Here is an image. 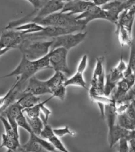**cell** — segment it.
<instances>
[{
    "instance_id": "1",
    "label": "cell",
    "mask_w": 135,
    "mask_h": 152,
    "mask_svg": "<svg viewBox=\"0 0 135 152\" xmlns=\"http://www.w3.org/2000/svg\"><path fill=\"white\" fill-rule=\"evenodd\" d=\"M47 69H51L49 55L36 61H30L22 55L21 62L15 69L9 74L0 77V78L17 77V84L19 88L21 90L22 86L25 82L34 77L36 72L41 70Z\"/></svg>"
},
{
    "instance_id": "2",
    "label": "cell",
    "mask_w": 135,
    "mask_h": 152,
    "mask_svg": "<svg viewBox=\"0 0 135 152\" xmlns=\"http://www.w3.org/2000/svg\"><path fill=\"white\" fill-rule=\"evenodd\" d=\"M53 41L49 40H27L24 39L18 49L22 54L30 61H36L44 57L50 52Z\"/></svg>"
},
{
    "instance_id": "3",
    "label": "cell",
    "mask_w": 135,
    "mask_h": 152,
    "mask_svg": "<svg viewBox=\"0 0 135 152\" xmlns=\"http://www.w3.org/2000/svg\"><path fill=\"white\" fill-rule=\"evenodd\" d=\"M43 26H55L60 27H81L85 29L86 24L82 20H78L76 15L56 12L36 22Z\"/></svg>"
},
{
    "instance_id": "4",
    "label": "cell",
    "mask_w": 135,
    "mask_h": 152,
    "mask_svg": "<svg viewBox=\"0 0 135 152\" xmlns=\"http://www.w3.org/2000/svg\"><path fill=\"white\" fill-rule=\"evenodd\" d=\"M105 58L103 57H97L96 63L93 73L91 87L89 90V97L99 95H104V87L105 83Z\"/></svg>"
},
{
    "instance_id": "5",
    "label": "cell",
    "mask_w": 135,
    "mask_h": 152,
    "mask_svg": "<svg viewBox=\"0 0 135 152\" xmlns=\"http://www.w3.org/2000/svg\"><path fill=\"white\" fill-rule=\"evenodd\" d=\"M128 64H126L123 57L116 66L112 68L105 76V83L104 87V95L109 97L116 88L117 83L124 78V74L127 69Z\"/></svg>"
},
{
    "instance_id": "6",
    "label": "cell",
    "mask_w": 135,
    "mask_h": 152,
    "mask_svg": "<svg viewBox=\"0 0 135 152\" xmlns=\"http://www.w3.org/2000/svg\"><path fill=\"white\" fill-rule=\"evenodd\" d=\"M86 36V32H78L56 37L52 39L53 43L50 50L62 47L69 50L82 43L85 40Z\"/></svg>"
},
{
    "instance_id": "7",
    "label": "cell",
    "mask_w": 135,
    "mask_h": 152,
    "mask_svg": "<svg viewBox=\"0 0 135 152\" xmlns=\"http://www.w3.org/2000/svg\"><path fill=\"white\" fill-rule=\"evenodd\" d=\"M68 50L62 47L52 49L49 53L50 64L54 71L70 74V70L68 65Z\"/></svg>"
},
{
    "instance_id": "8",
    "label": "cell",
    "mask_w": 135,
    "mask_h": 152,
    "mask_svg": "<svg viewBox=\"0 0 135 152\" xmlns=\"http://www.w3.org/2000/svg\"><path fill=\"white\" fill-rule=\"evenodd\" d=\"M25 39V35L14 29H4L0 37V50L9 51L12 49H18Z\"/></svg>"
},
{
    "instance_id": "9",
    "label": "cell",
    "mask_w": 135,
    "mask_h": 152,
    "mask_svg": "<svg viewBox=\"0 0 135 152\" xmlns=\"http://www.w3.org/2000/svg\"><path fill=\"white\" fill-rule=\"evenodd\" d=\"M78 20H82L88 25L95 19H104L108 21V14L102 7L95 5L94 3L90 5L86 12L76 15Z\"/></svg>"
},
{
    "instance_id": "10",
    "label": "cell",
    "mask_w": 135,
    "mask_h": 152,
    "mask_svg": "<svg viewBox=\"0 0 135 152\" xmlns=\"http://www.w3.org/2000/svg\"><path fill=\"white\" fill-rule=\"evenodd\" d=\"M40 118L44 123V128L42 130L40 136L46 140L54 146L56 150L60 151L62 152H69L68 149L64 146L63 143L62 142L60 139L54 134L53 132V128L51 126L48 124L47 121L45 120L43 114L41 115Z\"/></svg>"
},
{
    "instance_id": "11",
    "label": "cell",
    "mask_w": 135,
    "mask_h": 152,
    "mask_svg": "<svg viewBox=\"0 0 135 152\" xmlns=\"http://www.w3.org/2000/svg\"><path fill=\"white\" fill-rule=\"evenodd\" d=\"M101 7L107 13L108 21L115 25L117 24L120 13L126 10L125 0H112Z\"/></svg>"
},
{
    "instance_id": "12",
    "label": "cell",
    "mask_w": 135,
    "mask_h": 152,
    "mask_svg": "<svg viewBox=\"0 0 135 152\" xmlns=\"http://www.w3.org/2000/svg\"><path fill=\"white\" fill-rule=\"evenodd\" d=\"M92 4L93 1L89 0H73L64 3V7L60 12L67 13L70 15H80L86 12Z\"/></svg>"
},
{
    "instance_id": "13",
    "label": "cell",
    "mask_w": 135,
    "mask_h": 152,
    "mask_svg": "<svg viewBox=\"0 0 135 152\" xmlns=\"http://www.w3.org/2000/svg\"><path fill=\"white\" fill-rule=\"evenodd\" d=\"M22 92H29V93L36 96L43 94H52L51 91L47 85L46 81L38 80L35 76L29 80L27 87Z\"/></svg>"
},
{
    "instance_id": "14",
    "label": "cell",
    "mask_w": 135,
    "mask_h": 152,
    "mask_svg": "<svg viewBox=\"0 0 135 152\" xmlns=\"http://www.w3.org/2000/svg\"><path fill=\"white\" fill-rule=\"evenodd\" d=\"M135 19V5L128 8L120 13L116 25L117 29H123L132 33Z\"/></svg>"
},
{
    "instance_id": "15",
    "label": "cell",
    "mask_w": 135,
    "mask_h": 152,
    "mask_svg": "<svg viewBox=\"0 0 135 152\" xmlns=\"http://www.w3.org/2000/svg\"><path fill=\"white\" fill-rule=\"evenodd\" d=\"M117 123L122 128L128 130H134L135 110L131 104L125 112L117 115Z\"/></svg>"
},
{
    "instance_id": "16",
    "label": "cell",
    "mask_w": 135,
    "mask_h": 152,
    "mask_svg": "<svg viewBox=\"0 0 135 152\" xmlns=\"http://www.w3.org/2000/svg\"><path fill=\"white\" fill-rule=\"evenodd\" d=\"M37 136L35 134H30L29 140L23 145H21L16 152H49L38 142Z\"/></svg>"
},
{
    "instance_id": "17",
    "label": "cell",
    "mask_w": 135,
    "mask_h": 152,
    "mask_svg": "<svg viewBox=\"0 0 135 152\" xmlns=\"http://www.w3.org/2000/svg\"><path fill=\"white\" fill-rule=\"evenodd\" d=\"M129 131L130 130L122 128L117 123L112 130L108 133V140L110 148L113 147L117 142H119L120 140L123 138L126 139Z\"/></svg>"
},
{
    "instance_id": "18",
    "label": "cell",
    "mask_w": 135,
    "mask_h": 152,
    "mask_svg": "<svg viewBox=\"0 0 135 152\" xmlns=\"http://www.w3.org/2000/svg\"><path fill=\"white\" fill-rule=\"evenodd\" d=\"M17 101L22 107V110L33 107L41 102V98L29 92H21Z\"/></svg>"
},
{
    "instance_id": "19",
    "label": "cell",
    "mask_w": 135,
    "mask_h": 152,
    "mask_svg": "<svg viewBox=\"0 0 135 152\" xmlns=\"http://www.w3.org/2000/svg\"><path fill=\"white\" fill-rule=\"evenodd\" d=\"M43 28L44 26L43 25L35 23V22H28V23L18 25L12 29L15 30L17 31L21 32L24 35H29L40 32L43 29Z\"/></svg>"
},
{
    "instance_id": "20",
    "label": "cell",
    "mask_w": 135,
    "mask_h": 152,
    "mask_svg": "<svg viewBox=\"0 0 135 152\" xmlns=\"http://www.w3.org/2000/svg\"><path fill=\"white\" fill-rule=\"evenodd\" d=\"M66 79L67 78L66 76L64 75L63 72L55 71L54 75L51 78H49V80L46 81L48 86L49 87L50 90L51 91V92L52 93V92L54 91L56 89L60 88V86H65L64 85V83H65Z\"/></svg>"
},
{
    "instance_id": "21",
    "label": "cell",
    "mask_w": 135,
    "mask_h": 152,
    "mask_svg": "<svg viewBox=\"0 0 135 152\" xmlns=\"http://www.w3.org/2000/svg\"><path fill=\"white\" fill-rule=\"evenodd\" d=\"M2 142L0 148H5L7 150H11L16 152L19 146L21 145L19 139L15 137L9 136L5 134H2Z\"/></svg>"
},
{
    "instance_id": "22",
    "label": "cell",
    "mask_w": 135,
    "mask_h": 152,
    "mask_svg": "<svg viewBox=\"0 0 135 152\" xmlns=\"http://www.w3.org/2000/svg\"><path fill=\"white\" fill-rule=\"evenodd\" d=\"M52 98V96L48 98L47 100L43 101V102H39L37 104L35 105L33 107H30L29 108H25L22 110V112L25 114V116L29 118H37L40 117L41 114H42V108L44 105H45L47 102H49Z\"/></svg>"
},
{
    "instance_id": "23",
    "label": "cell",
    "mask_w": 135,
    "mask_h": 152,
    "mask_svg": "<svg viewBox=\"0 0 135 152\" xmlns=\"http://www.w3.org/2000/svg\"><path fill=\"white\" fill-rule=\"evenodd\" d=\"M64 85L66 87L69 86H75L88 89L86 86V83L83 78V73L79 71H76L72 77H70L68 79H66Z\"/></svg>"
},
{
    "instance_id": "24",
    "label": "cell",
    "mask_w": 135,
    "mask_h": 152,
    "mask_svg": "<svg viewBox=\"0 0 135 152\" xmlns=\"http://www.w3.org/2000/svg\"><path fill=\"white\" fill-rule=\"evenodd\" d=\"M27 120L29 122V124L32 129L33 134H35L36 136H40L41 132L44 128V123L41 118L40 117L34 118H27Z\"/></svg>"
},
{
    "instance_id": "25",
    "label": "cell",
    "mask_w": 135,
    "mask_h": 152,
    "mask_svg": "<svg viewBox=\"0 0 135 152\" xmlns=\"http://www.w3.org/2000/svg\"><path fill=\"white\" fill-rule=\"evenodd\" d=\"M15 120H16L17 124L19 127H21L22 128H23L29 134H33L32 129L30 127V126L29 124V122H28V121L27 120V118H26V116H25V115L23 113V112H22L21 113L19 114L18 116L16 117Z\"/></svg>"
},
{
    "instance_id": "26",
    "label": "cell",
    "mask_w": 135,
    "mask_h": 152,
    "mask_svg": "<svg viewBox=\"0 0 135 152\" xmlns=\"http://www.w3.org/2000/svg\"><path fill=\"white\" fill-rule=\"evenodd\" d=\"M53 132H54V133L56 136L58 137L59 138H60V137H62L65 136H67V135L72 137H75L76 136L75 132L70 130V129L68 126H65V127L63 128L53 129Z\"/></svg>"
},
{
    "instance_id": "27",
    "label": "cell",
    "mask_w": 135,
    "mask_h": 152,
    "mask_svg": "<svg viewBox=\"0 0 135 152\" xmlns=\"http://www.w3.org/2000/svg\"><path fill=\"white\" fill-rule=\"evenodd\" d=\"M131 51L129 56L128 67L135 73V41L133 40L130 45Z\"/></svg>"
},
{
    "instance_id": "28",
    "label": "cell",
    "mask_w": 135,
    "mask_h": 152,
    "mask_svg": "<svg viewBox=\"0 0 135 152\" xmlns=\"http://www.w3.org/2000/svg\"><path fill=\"white\" fill-rule=\"evenodd\" d=\"M135 98V83L134 85L131 87L128 92L126 94L121 100L117 102H125V103H131Z\"/></svg>"
},
{
    "instance_id": "29",
    "label": "cell",
    "mask_w": 135,
    "mask_h": 152,
    "mask_svg": "<svg viewBox=\"0 0 135 152\" xmlns=\"http://www.w3.org/2000/svg\"><path fill=\"white\" fill-rule=\"evenodd\" d=\"M66 92V87L65 86H60V88L56 89L54 91H53L51 96L52 97V98H57L58 99L63 101L64 99H65Z\"/></svg>"
},
{
    "instance_id": "30",
    "label": "cell",
    "mask_w": 135,
    "mask_h": 152,
    "mask_svg": "<svg viewBox=\"0 0 135 152\" xmlns=\"http://www.w3.org/2000/svg\"><path fill=\"white\" fill-rule=\"evenodd\" d=\"M88 64V56L86 54L83 55L82 57H81L80 62H79L76 71H79L80 72L83 73L87 69Z\"/></svg>"
},
{
    "instance_id": "31",
    "label": "cell",
    "mask_w": 135,
    "mask_h": 152,
    "mask_svg": "<svg viewBox=\"0 0 135 152\" xmlns=\"http://www.w3.org/2000/svg\"><path fill=\"white\" fill-rule=\"evenodd\" d=\"M119 152H129L128 141L123 138L119 142Z\"/></svg>"
},
{
    "instance_id": "32",
    "label": "cell",
    "mask_w": 135,
    "mask_h": 152,
    "mask_svg": "<svg viewBox=\"0 0 135 152\" xmlns=\"http://www.w3.org/2000/svg\"><path fill=\"white\" fill-rule=\"evenodd\" d=\"M34 7V12H36L41 7V2L40 0H27Z\"/></svg>"
},
{
    "instance_id": "33",
    "label": "cell",
    "mask_w": 135,
    "mask_h": 152,
    "mask_svg": "<svg viewBox=\"0 0 135 152\" xmlns=\"http://www.w3.org/2000/svg\"><path fill=\"white\" fill-rule=\"evenodd\" d=\"M93 3L97 6H103L109 1V0H92Z\"/></svg>"
},
{
    "instance_id": "34",
    "label": "cell",
    "mask_w": 135,
    "mask_h": 152,
    "mask_svg": "<svg viewBox=\"0 0 135 152\" xmlns=\"http://www.w3.org/2000/svg\"><path fill=\"white\" fill-rule=\"evenodd\" d=\"M128 144L129 150L135 152V138L128 140Z\"/></svg>"
},
{
    "instance_id": "35",
    "label": "cell",
    "mask_w": 135,
    "mask_h": 152,
    "mask_svg": "<svg viewBox=\"0 0 135 152\" xmlns=\"http://www.w3.org/2000/svg\"><path fill=\"white\" fill-rule=\"evenodd\" d=\"M8 51V50H0V57L2 55H4V54H5Z\"/></svg>"
},
{
    "instance_id": "36",
    "label": "cell",
    "mask_w": 135,
    "mask_h": 152,
    "mask_svg": "<svg viewBox=\"0 0 135 152\" xmlns=\"http://www.w3.org/2000/svg\"><path fill=\"white\" fill-rule=\"evenodd\" d=\"M41 1V5H42V6H43V5H44L45 4H46L47 2H49V1H50V0H40ZM41 6V7H42Z\"/></svg>"
},
{
    "instance_id": "37",
    "label": "cell",
    "mask_w": 135,
    "mask_h": 152,
    "mask_svg": "<svg viewBox=\"0 0 135 152\" xmlns=\"http://www.w3.org/2000/svg\"><path fill=\"white\" fill-rule=\"evenodd\" d=\"M130 104H131V105L133 107L134 109L135 110V98L133 101H132V102Z\"/></svg>"
},
{
    "instance_id": "38",
    "label": "cell",
    "mask_w": 135,
    "mask_h": 152,
    "mask_svg": "<svg viewBox=\"0 0 135 152\" xmlns=\"http://www.w3.org/2000/svg\"><path fill=\"white\" fill-rule=\"evenodd\" d=\"M59 1H60L63 3H66V2H69V1H73V0H59Z\"/></svg>"
},
{
    "instance_id": "39",
    "label": "cell",
    "mask_w": 135,
    "mask_h": 152,
    "mask_svg": "<svg viewBox=\"0 0 135 152\" xmlns=\"http://www.w3.org/2000/svg\"><path fill=\"white\" fill-rule=\"evenodd\" d=\"M129 152H133V151H131L130 150H129Z\"/></svg>"
},
{
    "instance_id": "40",
    "label": "cell",
    "mask_w": 135,
    "mask_h": 152,
    "mask_svg": "<svg viewBox=\"0 0 135 152\" xmlns=\"http://www.w3.org/2000/svg\"><path fill=\"white\" fill-rule=\"evenodd\" d=\"M109 1H112V0H109ZM109 1H108V2H109Z\"/></svg>"
}]
</instances>
